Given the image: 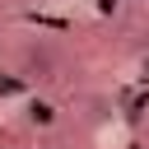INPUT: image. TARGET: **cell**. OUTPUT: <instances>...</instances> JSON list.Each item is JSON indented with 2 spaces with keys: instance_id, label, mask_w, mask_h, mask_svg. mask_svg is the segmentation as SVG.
<instances>
[{
  "instance_id": "obj_1",
  "label": "cell",
  "mask_w": 149,
  "mask_h": 149,
  "mask_svg": "<svg viewBox=\"0 0 149 149\" xmlns=\"http://www.w3.org/2000/svg\"><path fill=\"white\" fill-rule=\"evenodd\" d=\"M37 149H61V144H37Z\"/></svg>"
},
{
  "instance_id": "obj_2",
  "label": "cell",
  "mask_w": 149,
  "mask_h": 149,
  "mask_svg": "<svg viewBox=\"0 0 149 149\" xmlns=\"http://www.w3.org/2000/svg\"><path fill=\"white\" fill-rule=\"evenodd\" d=\"M116 5H135V0H116Z\"/></svg>"
}]
</instances>
